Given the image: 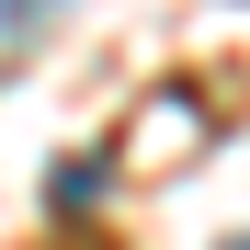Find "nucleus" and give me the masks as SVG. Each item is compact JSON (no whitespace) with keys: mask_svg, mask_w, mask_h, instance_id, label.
Instances as JSON below:
<instances>
[{"mask_svg":"<svg viewBox=\"0 0 250 250\" xmlns=\"http://www.w3.org/2000/svg\"><path fill=\"white\" fill-rule=\"evenodd\" d=\"M34 12H46V0H0V34H12V23H34Z\"/></svg>","mask_w":250,"mask_h":250,"instance_id":"obj_1","label":"nucleus"},{"mask_svg":"<svg viewBox=\"0 0 250 250\" xmlns=\"http://www.w3.org/2000/svg\"><path fill=\"white\" fill-rule=\"evenodd\" d=\"M228 250H250V239H228Z\"/></svg>","mask_w":250,"mask_h":250,"instance_id":"obj_2","label":"nucleus"}]
</instances>
